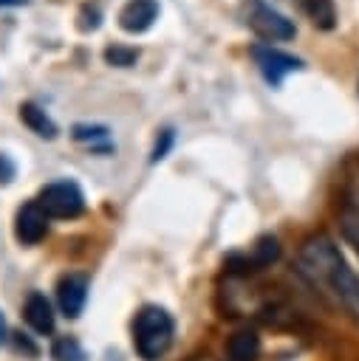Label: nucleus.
Masks as SVG:
<instances>
[{"instance_id":"f257e3e1","label":"nucleus","mask_w":359,"mask_h":361,"mask_svg":"<svg viewBox=\"0 0 359 361\" xmlns=\"http://www.w3.org/2000/svg\"><path fill=\"white\" fill-rule=\"evenodd\" d=\"M297 271L331 305L342 307L351 319L359 322V274L348 265L331 234L319 231L302 240L297 251Z\"/></svg>"},{"instance_id":"f03ea898","label":"nucleus","mask_w":359,"mask_h":361,"mask_svg":"<svg viewBox=\"0 0 359 361\" xmlns=\"http://www.w3.org/2000/svg\"><path fill=\"white\" fill-rule=\"evenodd\" d=\"M133 350L144 361H161L175 338V319L161 305H144L133 316Z\"/></svg>"},{"instance_id":"7ed1b4c3","label":"nucleus","mask_w":359,"mask_h":361,"mask_svg":"<svg viewBox=\"0 0 359 361\" xmlns=\"http://www.w3.org/2000/svg\"><path fill=\"white\" fill-rule=\"evenodd\" d=\"M240 23L266 45L274 42H288L297 37V25L291 17H286L277 6L269 0H243L240 3Z\"/></svg>"},{"instance_id":"20e7f679","label":"nucleus","mask_w":359,"mask_h":361,"mask_svg":"<svg viewBox=\"0 0 359 361\" xmlns=\"http://www.w3.org/2000/svg\"><path fill=\"white\" fill-rule=\"evenodd\" d=\"M48 220H73L85 212V192L76 180H51L34 197Z\"/></svg>"},{"instance_id":"39448f33","label":"nucleus","mask_w":359,"mask_h":361,"mask_svg":"<svg viewBox=\"0 0 359 361\" xmlns=\"http://www.w3.org/2000/svg\"><path fill=\"white\" fill-rule=\"evenodd\" d=\"M249 56H252L257 73L263 76V82H266L269 87H274V90L286 82V76L305 71V59H300V56H294V54H288V51H283V48H277V45L254 42V45L249 48Z\"/></svg>"},{"instance_id":"423d86ee","label":"nucleus","mask_w":359,"mask_h":361,"mask_svg":"<svg viewBox=\"0 0 359 361\" xmlns=\"http://www.w3.org/2000/svg\"><path fill=\"white\" fill-rule=\"evenodd\" d=\"M88 290H90V276L82 271H68L57 279V307L62 316L76 319L85 310L88 302Z\"/></svg>"},{"instance_id":"0eeeda50","label":"nucleus","mask_w":359,"mask_h":361,"mask_svg":"<svg viewBox=\"0 0 359 361\" xmlns=\"http://www.w3.org/2000/svg\"><path fill=\"white\" fill-rule=\"evenodd\" d=\"M280 240L274 234H263L254 240V245L246 251V254H232L229 257V265L232 271L237 274H254V271H263L269 265H274L280 259Z\"/></svg>"},{"instance_id":"6e6552de","label":"nucleus","mask_w":359,"mask_h":361,"mask_svg":"<svg viewBox=\"0 0 359 361\" xmlns=\"http://www.w3.org/2000/svg\"><path fill=\"white\" fill-rule=\"evenodd\" d=\"M48 217L37 200H25L14 214V237L23 245H37L48 237Z\"/></svg>"},{"instance_id":"1a4fd4ad","label":"nucleus","mask_w":359,"mask_h":361,"mask_svg":"<svg viewBox=\"0 0 359 361\" xmlns=\"http://www.w3.org/2000/svg\"><path fill=\"white\" fill-rule=\"evenodd\" d=\"M161 17V3L158 0H127L122 8H119V28L124 34H147L155 20Z\"/></svg>"},{"instance_id":"9d476101","label":"nucleus","mask_w":359,"mask_h":361,"mask_svg":"<svg viewBox=\"0 0 359 361\" xmlns=\"http://www.w3.org/2000/svg\"><path fill=\"white\" fill-rule=\"evenodd\" d=\"M71 138L79 147H85L88 152L102 155V158H107V155L116 152V141H113L110 127L107 124H99V121H76L71 127Z\"/></svg>"},{"instance_id":"9b49d317","label":"nucleus","mask_w":359,"mask_h":361,"mask_svg":"<svg viewBox=\"0 0 359 361\" xmlns=\"http://www.w3.org/2000/svg\"><path fill=\"white\" fill-rule=\"evenodd\" d=\"M23 319L25 324L37 333V336H51L54 327H57V313H54V305L45 293L40 290H31L23 302Z\"/></svg>"},{"instance_id":"f8f14e48","label":"nucleus","mask_w":359,"mask_h":361,"mask_svg":"<svg viewBox=\"0 0 359 361\" xmlns=\"http://www.w3.org/2000/svg\"><path fill=\"white\" fill-rule=\"evenodd\" d=\"M260 350H263V341H260L257 330L243 327V330H235L229 336V341H226V361H257Z\"/></svg>"},{"instance_id":"ddd939ff","label":"nucleus","mask_w":359,"mask_h":361,"mask_svg":"<svg viewBox=\"0 0 359 361\" xmlns=\"http://www.w3.org/2000/svg\"><path fill=\"white\" fill-rule=\"evenodd\" d=\"M291 3L297 6V11H300L314 28H319V31H334V28H336L339 14H336L334 0H291Z\"/></svg>"},{"instance_id":"4468645a","label":"nucleus","mask_w":359,"mask_h":361,"mask_svg":"<svg viewBox=\"0 0 359 361\" xmlns=\"http://www.w3.org/2000/svg\"><path fill=\"white\" fill-rule=\"evenodd\" d=\"M20 121H23L34 135H40V138H45V141H54V138L59 135L57 121H54V118L48 116V110L40 107L37 102H23V104H20Z\"/></svg>"},{"instance_id":"2eb2a0df","label":"nucleus","mask_w":359,"mask_h":361,"mask_svg":"<svg viewBox=\"0 0 359 361\" xmlns=\"http://www.w3.org/2000/svg\"><path fill=\"white\" fill-rule=\"evenodd\" d=\"M51 358L54 361H85V350L73 336H57L51 341Z\"/></svg>"},{"instance_id":"dca6fc26","label":"nucleus","mask_w":359,"mask_h":361,"mask_svg":"<svg viewBox=\"0 0 359 361\" xmlns=\"http://www.w3.org/2000/svg\"><path fill=\"white\" fill-rule=\"evenodd\" d=\"M105 62L107 65H113V68H133L136 62H139V48L136 45H122V42H113V45H107L105 48Z\"/></svg>"},{"instance_id":"f3484780","label":"nucleus","mask_w":359,"mask_h":361,"mask_svg":"<svg viewBox=\"0 0 359 361\" xmlns=\"http://www.w3.org/2000/svg\"><path fill=\"white\" fill-rule=\"evenodd\" d=\"M102 20H105V14H102V8L96 3H82L79 14H76V28L82 34H93V31L102 28Z\"/></svg>"},{"instance_id":"a211bd4d","label":"nucleus","mask_w":359,"mask_h":361,"mask_svg":"<svg viewBox=\"0 0 359 361\" xmlns=\"http://www.w3.org/2000/svg\"><path fill=\"white\" fill-rule=\"evenodd\" d=\"M175 127H161L155 133V141H153V149H150V164H158L170 155V149L175 147Z\"/></svg>"},{"instance_id":"6ab92c4d","label":"nucleus","mask_w":359,"mask_h":361,"mask_svg":"<svg viewBox=\"0 0 359 361\" xmlns=\"http://www.w3.org/2000/svg\"><path fill=\"white\" fill-rule=\"evenodd\" d=\"M339 228H342V237L348 240V245H353V251L359 254V217L348 209H342L339 214Z\"/></svg>"},{"instance_id":"aec40b11","label":"nucleus","mask_w":359,"mask_h":361,"mask_svg":"<svg viewBox=\"0 0 359 361\" xmlns=\"http://www.w3.org/2000/svg\"><path fill=\"white\" fill-rule=\"evenodd\" d=\"M342 209H348V212H353V214L359 217V175H351L348 189H345V203H342Z\"/></svg>"},{"instance_id":"412c9836","label":"nucleus","mask_w":359,"mask_h":361,"mask_svg":"<svg viewBox=\"0 0 359 361\" xmlns=\"http://www.w3.org/2000/svg\"><path fill=\"white\" fill-rule=\"evenodd\" d=\"M14 172H17L14 161H11L6 152H0V183H8V180L14 178Z\"/></svg>"},{"instance_id":"4be33fe9","label":"nucleus","mask_w":359,"mask_h":361,"mask_svg":"<svg viewBox=\"0 0 359 361\" xmlns=\"http://www.w3.org/2000/svg\"><path fill=\"white\" fill-rule=\"evenodd\" d=\"M6 333H8V330H6V316H3V310H0V344L6 341Z\"/></svg>"},{"instance_id":"5701e85b","label":"nucleus","mask_w":359,"mask_h":361,"mask_svg":"<svg viewBox=\"0 0 359 361\" xmlns=\"http://www.w3.org/2000/svg\"><path fill=\"white\" fill-rule=\"evenodd\" d=\"M25 3H28V0H0V8H3V6H25Z\"/></svg>"}]
</instances>
